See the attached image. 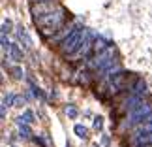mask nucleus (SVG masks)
I'll return each mask as SVG.
<instances>
[{
	"label": "nucleus",
	"instance_id": "obj_20",
	"mask_svg": "<svg viewBox=\"0 0 152 147\" xmlns=\"http://www.w3.org/2000/svg\"><path fill=\"white\" fill-rule=\"evenodd\" d=\"M10 27H11V21H4V23H2V34L10 32Z\"/></svg>",
	"mask_w": 152,
	"mask_h": 147
},
{
	"label": "nucleus",
	"instance_id": "obj_17",
	"mask_svg": "<svg viewBox=\"0 0 152 147\" xmlns=\"http://www.w3.org/2000/svg\"><path fill=\"white\" fill-rule=\"evenodd\" d=\"M11 75H13L15 79H23V70L19 66H15V68H11Z\"/></svg>",
	"mask_w": 152,
	"mask_h": 147
},
{
	"label": "nucleus",
	"instance_id": "obj_22",
	"mask_svg": "<svg viewBox=\"0 0 152 147\" xmlns=\"http://www.w3.org/2000/svg\"><path fill=\"white\" fill-rule=\"evenodd\" d=\"M34 2H51V0H34Z\"/></svg>",
	"mask_w": 152,
	"mask_h": 147
},
{
	"label": "nucleus",
	"instance_id": "obj_2",
	"mask_svg": "<svg viewBox=\"0 0 152 147\" xmlns=\"http://www.w3.org/2000/svg\"><path fill=\"white\" fill-rule=\"evenodd\" d=\"M83 38H85L83 27H77V28H75V30L60 44V53H62V55H73V53L79 49V45H81V42H83Z\"/></svg>",
	"mask_w": 152,
	"mask_h": 147
},
{
	"label": "nucleus",
	"instance_id": "obj_16",
	"mask_svg": "<svg viewBox=\"0 0 152 147\" xmlns=\"http://www.w3.org/2000/svg\"><path fill=\"white\" fill-rule=\"evenodd\" d=\"M30 134H32V130L28 125H19V136L21 138H30Z\"/></svg>",
	"mask_w": 152,
	"mask_h": 147
},
{
	"label": "nucleus",
	"instance_id": "obj_11",
	"mask_svg": "<svg viewBox=\"0 0 152 147\" xmlns=\"http://www.w3.org/2000/svg\"><path fill=\"white\" fill-rule=\"evenodd\" d=\"M107 47H109V44L105 42L103 38H100V36H98V38H94V45H92V49H94V53H96V55H98V53H102V51H105Z\"/></svg>",
	"mask_w": 152,
	"mask_h": 147
},
{
	"label": "nucleus",
	"instance_id": "obj_15",
	"mask_svg": "<svg viewBox=\"0 0 152 147\" xmlns=\"http://www.w3.org/2000/svg\"><path fill=\"white\" fill-rule=\"evenodd\" d=\"M66 113H68V117H69V119H75V117L79 115V109L75 108L73 104H68V106H66Z\"/></svg>",
	"mask_w": 152,
	"mask_h": 147
},
{
	"label": "nucleus",
	"instance_id": "obj_8",
	"mask_svg": "<svg viewBox=\"0 0 152 147\" xmlns=\"http://www.w3.org/2000/svg\"><path fill=\"white\" fill-rule=\"evenodd\" d=\"M132 95H137V96H145V95H148L147 83H145L143 79H135V85L132 87Z\"/></svg>",
	"mask_w": 152,
	"mask_h": 147
},
{
	"label": "nucleus",
	"instance_id": "obj_9",
	"mask_svg": "<svg viewBox=\"0 0 152 147\" xmlns=\"http://www.w3.org/2000/svg\"><path fill=\"white\" fill-rule=\"evenodd\" d=\"M8 53L11 55V58H13L15 62H21V61H23V51L19 49V45H17V44H10Z\"/></svg>",
	"mask_w": 152,
	"mask_h": 147
},
{
	"label": "nucleus",
	"instance_id": "obj_6",
	"mask_svg": "<svg viewBox=\"0 0 152 147\" xmlns=\"http://www.w3.org/2000/svg\"><path fill=\"white\" fill-rule=\"evenodd\" d=\"M152 143V134H137L132 136V147H141V145H150Z\"/></svg>",
	"mask_w": 152,
	"mask_h": 147
},
{
	"label": "nucleus",
	"instance_id": "obj_12",
	"mask_svg": "<svg viewBox=\"0 0 152 147\" xmlns=\"http://www.w3.org/2000/svg\"><path fill=\"white\" fill-rule=\"evenodd\" d=\"M32 121H34V113H32L30 109H26L25 113H21L19 119H17V123H19V125H30Z\"/></svg>",
	"mask_w": 152,
	"mask_h": 147
},
{
	"label": "nucleus",
	"instance_id": "obj_13",
	"mask_svg": "<svg viewBox=\"0 0 152 147\" xmlns=\"http://www.w3.org/2000/svg\"><path fill=\"white\" fill-rule=\"evenodd\" d=\"M17 38H19L21 40V42H23V45H25V47L28 49V47H30V44H32V40L30 38H28V34H26V30H25V28H19V30H17Z\"/></svg>",
	"mask_w": 152,
	"mask_h": 147
},
{
	"label": "nucleus",
	"instance_id": "obj_10",
	"mask_svg": "<svg viewBox=\"0 0 152 147\" xmlns=\"http://www.w3.org/2000/svg\"><path fill=\"white\" fill-rule=\"evenodd\" d=\"M137 134H152V123H147V121H143L141 125H139L135 130H133L132 136H137Z\"/></svg>",
	"mask_w": 152,
	"mask_h": 147
},
{
	"label": "nucleus",
	"instance_id": "obj_4",
	"mask_svg": "<svg viewBox=\"0 0 152 147\" xmlns=\"http://www.w3.org/2000/svg\"><path fill=\"white\" fill-rule=\"evenodd\" d=\"M152 113V109H150V104L148 102H145V104H141L139 108H135V109H132V113H130V117L126 119V126H135V125H141V123L147 119V117Z\"/></svg>",
	"mask_w": 152,
	"mask_h": 147
},
{
	"label": "nucleus",
	"instance_id": "obj_3",
	"mask_svg": "<svg viewBox=\"0 0 152 147\" xmlns=\"http://www.w3.org/2000/svg\"><path fill=\"white\" fill-rule=\"evenodd\" d=\"M115 47H109L105 49V51H102V53H98V55L90 61V68H94L96 72H100V70H103V68H107V66H111L113 62H116L115 61Z\"/></svg>",
	"mask_w": 152,
	"mask_h": 147
},
{
	"label": "nucleus",
	"instance_id": "obj_1",
	"mask_svg": "<svg viewBox=\"0 0 152 147\" xmlns=\"http://www.w3.org/2000/svg\"><path fill=\"white\" fill-rule=\"evenodd\" d=\"M34 23L38 25V28H39V32H42L43 38H53L64 25H66V11H64V8L58 6L55 11L34 19Z\"/></svg>",
	"mask_w": 152,
	"mask_h": 147
},
{
	"label": "nucleus",
	"instance_id": "obj_21",
	"mask_svg": "<svg viewBox=\"0 0 152 147\" xmlns=\"http://www.w3.org/2000/svg\"><path fill=\"white\" fill-rule=\"evenodd\" d=\"M0 115H2V119H6V106L2 104V109H0Z\"/></svg>",
	"mask_w": 152,
	"mask_h": 147
},
{
	"label": "nucleus",
	"instance_id": "obj_23",
	"mask_svg": "<svg viewBox=\"0 0 152 147\" xmlns=\"http://www.w3.org/2000/svg\"><path fill=\"white\" fill-rule=\"evenodd\" d=\"M141 147H152V143H150V145H141Z\"/></svg>",
	"mask_w": 152,
	"mask_h": 147
},
{
	"label": "nucleus",
	"instance_id": "obj_25",
	"mask_svg": "<svg viewBox=\"0 0 152 147\" xmlns=\"http://www.w3.org/2000/svg\"><path fill=\"white\" fill-rule=\"evenodd\" d=\"M66 147H69V145H66Z\"/></svg>",
	"mask_w": 152,
	"mask_h": 147
},
{
	"label": "nucleus",
	"instance_id": "obj_7",
	"mask_svg": "<svg viewBox=\"0 0 152 147\" xmlns=\"http://www.w3.org/2000/svg\"><path fill=\"white\" fill-rule=\"evenodd\" d=\"M141 104H145V102H143V96L132 95L130 98L124 100V104H122V109H135V108H139Z\"/></svg>",
	"mask_w": 152,
	"mask_h": 147
},
{
	"label": "nucleus",
	"instance_id": "obj_5",
	"mask_svg": "<svg viewBox=\"0 0 152 147\" xmlns=\"http://www.w3.org/2000/svg\"><path fill=\"white\" fill-rule=\"evenodd\" d=\"M58 8L56 0H51V2H38V4H32V15L34 19H38V17L42 15H47L51 11H55Z\"/></svg>",
	"mask_w": 152,
	"mask_h": 147
},
{
	"label": "nucleus",
	"instance_id": "obj_18",
	"mask_svg": "<svg viewBox=\"0 0 152 147\" xmlns=\"http://www.w3.org/2000/svg\"><path fill=\"white\" fill-rule=\"evenodd\" d=\"M94 128L96 130H102L103 128V117H96L94 119Z\"/></svg>",
	"mask_w": 152,
	"mask_h": 147
},
{
	"label": "nucleus",
	"instance_id": "obj_14",
	"mask_svg": "<svg viewBox=\"0 0 152 147\" xmlns=\"http://www.w3.org/2000/svg\"><path fill=\"white\" fill-rule=\"evenodd\" d=\"M73 132H75V136H79V138H83V140L88 136V134H86L88 130H86V126H83V125H75L73 126Z\"/></svg>",
	"mask_w": 152,
	"mask_h": 147
},
{
	"label": "nucleus",
	"instance_id": "obj_24",
	"mask_svg": "<svg viewBox=\"0 0 152 147\" xmlns=\"http://www.w3.org/2000/svg\"><path fill=\"white\" fill-rule=\"evenodd\" d=\"M94 147H100V145H94Z\"/></svg>",
	"mask_w": 152,
	"mask_h": 147
},
{
	"label": "nucleus",
	"instance_id": "obj_19",
	"mask_svg": "<svg viewBox=\"0 0 152 147\" xmlns=\"http://www.w3.org/2000/svg\"><path fill=\"white\" fill-rule=\"evenodd\" d=\"M30 89H32V92H34V96H39V98H43V92L39 91V89H38V87L34 85V83H30Z\"/></svg>",
	"mask_w": 152,
	"mask_h": 147
}]
</instances>
